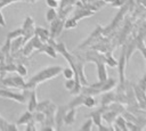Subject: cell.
Wrapping results in <instances>:
<instances>
[{
  "mask_svg": "<svg viewBox=\"0 0 146 131\" xmlns=\"http://www.w3.org/2000/svg\"><path fill=\"white\" fill-rule=\"evenodd\" d=\"M84 105L86 106H88V107H92L95 104H96V101H95V99L94 98H91V97H87L86 99H84Z\"/></svg>",
  "mask_w": 146,
  "mask_h": 131,
  "instance_id": "cell-1",
  "label": "cell"
},
{
  "mask_svg": "<svg viewBox=\"0 0 146 131\" xmlns=\"http://www.w3.org/2000/svg\"><path fill=\"white\" fill-rule=\"evenodd\" d=\"M55 17H56V11L54 9H49L48 13H47V19L48 21H52Z\"/></svg>",
  "mask_w": 146,
  "mask_h": 131,
  "instance_id": "cell-2",
  "label": "cell"
},
{
  "mask_svg": "<svg viewBox=\"0 0 146 131\" xmlns=\"http://www.w3.org/2000/svg\"><path fill=\"white\" fill-rule=\"evenodd\" d=\"M64 76L66 77V79H72V76H73V71H72V68H65L64 69Z\"/></svg>",
  "mask_w": 146,
  "mask_h": 131,
  "instance_id": "cell-3",
  "label": "cell"
},
{
  "mask_svg": "<svg viewBox=\"0 0 146 131\" xmlns=\"http://www.w3.org/2000/svg\"><path fill=\"white\" fill-rule=\"evenodd\" d=\"M47 3H48V6L51 7V8L57 7V2H56L55 0H47Z\"/></svg>",
  "mask_w": 146,
  "mask_h": 131,
  "instance_id": "cell-4",
  "label": "cell"
},
{
  "mask_svg": "<svg viewBox=\"0 0 146 131\" xmlns=\"http://www.w3.org/2000/svg\"><path fill=\"white\" fill-rule=\"evenodd\" d=\"M73 116H74V112L72 110V112L70 113V115L67 116V118H66V121H68L67 123H72V121H73Z\"/></svg>",
  "mask_w": 146,
  "mask_h": 131,
  "instance_id": "cell-5",
  "label": "cell"
},
{
  "mask_svg": "<svg viewBox=\"0 0 146 131\" xmlns=\"http://www.w3.org/2000/svg\"><path fill=\"white\" fill-rule=\"evenodd\" d=\"M90 124H91V121H88V123H86L81 129L82 130H86V129H88V130H90L91 129V126H90Z\"/></svg>",
  "mask_w": 146,
  "mask_h": 131,
  "instance_id": "cell-6",
  "label": "cell"
},
{
  "mask_svg": "<svg viewBox=\"0 0 146 131\" xmlns=\"http://www.w3.org/2000/svg\"><path fill=\"white\" fill-rule=\"evenodd\" d=\"M72 87H73V81H71V79H70V81L66 82V88L67 89H72Z\"/></svg>",
  "mask_w": 146,
  "mask_h": 131,
  "instance_id": "cell-7",
  "label": "cell"
},
{
  "mask_svg": "<svg viewBox=\"0 0 146 131\" xmlns=\"http://www.w3.org/2000/svg\"><path fill=\"white\" fill-rule=\"evenodd\" d=\"M0 24H1V25H5V19H3V17H2L1 13H0Z\"/></svg>",
  "mask_w": 146,
  "mask_h": 131,
  "instance_id": "cell-8",
  "label": "cell"
}]
</instances>
